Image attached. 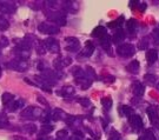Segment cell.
Listing matches in <instances>:
<instances>
[{"label":"cell","mask_w":159,"mask_h":140,"mask_svg":"<svg viewBox=\"0 0 159 140\" xmlns=\"http://www.w3.org/2000/svg\"><path fill=\"white\" fill-rule=\"evenodd\" d=\"M139 67H140L139 61H138V60H132V61L126 66V70L130 73H132V74H137V73L139 72Z\"/></svg>","instance_id":"16"},{"label":"cell","mask_w":159,"mask_h":140,"mask_svg":"<svg viewBox=\"0 0 159 140\" xmlns=\"http://www.w3.org/2000/svg\"><path fill=\"white\" fill-rule=\"evenodd\" d=\"M7 45H8V39L5 38V37H1V38H0V48L6 47Z\"/></svg>","instance_id":"37"},{"label":"cell","mask_w":159,"mask_h":140,"mask_svg":"<svg viewBox=\"0 0 159 140\" xmlns=\"http://www.w3.org/2000/svg\"><path fill=\"white\" fill-rule=\"evenodd\" d=\"M27 61L26 60H24V59H14V60H12L11 62H7V67L12 68V70H14V71H20V72H23L25 70H27Z\"/></svg>","instance_id":"4"},{"label":"cell","mask_w":159,"mask_h":140,"mask_svg":"<svg viewBox=\"0 0 159 140\" xmlns=\"http://www.w3.org/2000/svg\"><path fill=\"white\" fill-rule=\"evenodd\" d=\"M111 140H120L119 134L116 131H113V135H111Z\"/></svg>","instance_id":"41"},{"label":"cell","mask_w":159,"mask_h":140,"mask_svg":"<svg viewBox=\"0 0 159 140\" xmlns=\"http://www.w3.org/2000/svg\"><path fill=\"white\" fill-rule=\"evenodd\" d=\"M118 111L121 115H124V117H130L133 114V108L130 106H126V105H123V106H120L118 108Z\"/></svg>","instance_id":"22"},{"label":"cell","mask_w":159,"mask_h":140,"mask_svg":"<svg viewBox=\"0 0 159 140\" xmlns=\"http://www.w3.org/2000/svg\"><path fill=\"white\" fill-rule=\"evenodd\" d=\"M65 41H66V50L70 52H77L80 48L79 40L74 37H67Z\"/></svg>","instance_id":"6"},{"label":"cell","mask_w":159,"mask_h":140,"mask_svg":"<svg viewBox=\"0 0 159 140\" xmlns=\"http://www.w3.org/2000/svg\"><path fill=\"white\" fill-rule=\"evenodd\" d=\"M132 92L136 97H142L145 92V87L140 81H134L132 84Z\"/></svg>","instance_id":"11"},{"label":"cell","mask_w":159,"mask_h":140,"mask_svg":"<svg viewBox=\"0 0 159 140\" xmlns=\"http://www.w3.org/2000/svg\"><path fill=\"white\" fill-rule=\"evenodd\" d=\"M146 4L145 2H138V8H139V11L140 12H144L145 11V8H146Z\"/></svg>","instance_id":"39"},{"label":"cell","mask_w":159,"mask_h":140,"mask_svg":"<svg viewBox=\"0 0 159 140\" xmlns=\"http://www.w3.org/2000/svg\"><path fill=\"white\" fill-rule=\"evenodd\" d=\"M125 37H126V34L125 32L121 29V28H118L116 32H114L113 34V37H112V41H113L114 44H120L121 41H124L125 40Z\"/></svg>","instance_id":"12"},{"label":"cell","mask_w":159,"mask_h":140,"mask_svg":"<svg viewBox=\"0 0 159 140\" xmlns=\"http://www.w3.org/2000/svg\"><path fill=\"white\" fill-rule=\"evenodd\" d=\"M12 140H26V139H24V138H21V137L16 135V137H13V138H12Z\"/></svg>","instance_id":"45"},{"label":"cell","mask_w":159,"mask_h":140,"mask_svg":"<svg viewBox=\"0 0 159 140\" xmlns=\"http://www.w3.org/2000/svg\"><path fill=\"white\" fill-rule=\"evenodd\" d=\"M50 118H51V119H53V120H56V121H58V120L66 119L67 117H66V114H65V112H64V111L59 110V108H56V110H53V111H52Z\"/></svg>","instance_id":"14"},{"label":"cell","mask_w":159,"mask_h":140,"mask_svg":"<svg viewBox=\"0 0 159 140\" xmlns=\"http://www.w3.org/2000/svg\"><path fill=\"white\" fill-rule=\"evenodd\" d=\"M129 123H130L131 127L134 131H140L143 129V120L140 115L138 114H132L129 117Z\"/></svg>","instance_id":"8"},{"label":"cell","mask_w":159,"mask_h":140,"mask_svg":"<svg viewBox=\"0 0 159 140\" xmlns=\"http://www.w3.org/2000/svg\"><path fill=\"white\" fill-rule=\"evenodd\" d=\"M8 26H10L8 21H7L4 17L0 16V31H6V29L8 28Z\"/></svg>","instance_id":"31"},{"label":"cell","mask_w":159,"mask_h":140,"mask_svg":"<svg viewBox=\"0 0 159 140\" xmlns=\"http://www.w3.org/2000/svg\"><path fill=\"white\" fill-rule=\"evenodd\" d=\"M52 131H53V126L52 125H44L41 127V129H40V134L41 135L48 134V133H51Z\"/></svg>","instance_id":"30"},{"label":"cell","mask_w":159,"mask_h":140,"mask_svg":"<svg viewBox=\"0 0 159 140\" xmlns=\"http://www.w3.org/2000/svg\"><path fill=\"white\" fill-rule=\"evenodd\" d=\"M86 75H87V78L89 79H94L96 78V72H94V71H93V68L92 67H90V66H87V67H86Z\"/></svg>","instance_id":"33"},{"label":"cell","mask_w":159,"mask_h":140,"mask_svg":"<svg viewBox=\"0 0 159 140\" xmlns=\"http://www.w3.org/2000/svg\"><path fill=\"white\" fill-rule=\"evenodd\" d=\"M0 75H1V68H0Z\"/></svg>","instance_id":"50"},{"label":"cell","mask_w":159,"mask_h":140,"mask_svg":"<svg viewBox=\"0 0 159 140\" xmlns=\"http://www.w3.org/2000/svg\"><path fill=\"white\" fill-rule=\"evenodd\" d=\"M14 41L18 45V48H20V50L30 51L31 48V41H29L27 39H16Z\"/></svg>","instance_id":"15"},{"label":"cell","mask_w":159,"mask_h":140,"mask_svg":"<svg viewBox=\"0 0 159 140\" xmlns=\"http://www.w3.org/2000/svg\"><path fill=\"white\" fill-rule=\"evenodd\" d=\"M138 140H145V138H144V137H140V138H138Z\"/></svg>","instance_id":"47"},{"label":"cell","mask_w":159,"mask_h":140,"mask_svg":"<svg viewBox=\"0 0 159 140\" xmlns=\"http://www.w3.org/2000/svg\"><path fill=\"white\" fill-rule=\"evenodd\" d=\"M87 140H91V139H87Z\"/></svg>","instance_id":"51"},{"label":"cell","mask_w":159,"mask_h":140,"mask_svg":"<svg viewBox=\"0 0 159 140\" xmlns=\"http://www.w3.org/2000/svg\"><path fill=\"white\" fill-rule=\"evenodd\" d=\"M124 21H125V18H124V16H120L118 19H116V20L111 21V23H108L107 26L110 28H120L121 26H123Z\"/></svg>","instance_id":"18"},{"label":"cell","mask_w":159,"mask_h":140,"mask_svg":"<svg viewBox=\"0 0 159 140\" xmlns=\"http://www.w3.org/2000/svg\"><path fill=\"white\" fill-rule=\"evenodd\" d=\"M44 45H45L46 50H48L52 53H58L60 51V45L58 43V40L53 39V38H48L44 41Z\"/></svg>","instance_id":"7"},{"label":"cell","mask_w":159,"mask_h":140,"mask_svg":"<svg viewBox=\"0 0 159 140\" xmlns=\"http://www.w3.org/2000/svg\"><path fill=\"white\" fill-rule=\"evenodd\" d=\"M152 37L154 39V43L159 44V28H154L153 32H152Z\"/></svg>","instance_id":"36"},{"label":"cell","mask_w":159,"mask_h":140,"mask_svg":"<svg viewBox=\"0 0 159 140\" xmlns=\"http://www.w3.org/2000/svg\"><path fill=\"white\" fill-rule=\"evenodd\" d=\"M54 140H61V139H59V138H56V139H54Z\"/></svg>","instance_id":"48"},{"label":"cell","mask_w":159,"mask_h":140,"mask_svg":"<svg viewBox=\"0 0 159 140\" xmlns=\"http://www.w3.org/2000/svg\"><path fill=\"white\" fill-rule=\"evenodd\" d=\"M1 124H4V125L7 124V119H6V117L4 114H0V125H1Z\"/></svg>","instance_id":"40"},{"label":"cell","mask_w":159,"mask_h":140,"mask_svg":"<svg viewBox=\"0 0 159 140\" xmlns=\"http://www.w3.org/2000/svg\"><path fill=\"white\" fill-rule=\"evenodd\" d=\"M112 104H113V101H112V99H111V98H108V97H106V98H102V107L106 110V111L111 110Z\"/></svg>","instance_id":"26"},{"label":"cell","mask_w":159,"mask_h":140,"mask_svg":"<svg viewBox=\"0 0 159 140\" xmlns=\"http://www.w3.org/2000/svg\"><path fill=\"white\" fill-rule=\"evenodd\" d=\"M24 105H25V102H24V100H21V99H18V100H13L11 102L10 107H8V111H10V112H14V111H17L18 108L23 107Z\"/></svg>","instance_id":"20"},{"label":"cell","mask_w":159,"mask_h":140,"mask_svg":"<svg viewBox=\"0 0 159 140\" xmlns=\"http://www.w3.org/2000/svg\"><path fill=\"white\" fill-rule=\"evenodd\" d=\"M100 45L105 51H110V48H111V38H110V35L106 34L102 38H100Z\"/></svg>","instance_id":"21"},{"label":"cell","mask_w":159,"mask_h":140,"mask_svg":"<svg viewBox=\"0 0 159 140\" xmlns=\"http://www.w3.org/2000/svg\"><path fill=\"white\" fill-rule=\"evenodd\" d=\"M17 53L19 54V58L20 59H24V60H26L27 58H30V56H31V52L30 51H26V50H20V48H18Z\"/></svg>","instance_id":"27"},{"label":"cell","mask_w":159,"mask_h":140,"mask_svg":"<svg viewBox=\"0 0 159 140\" xmlns=\"http://www.w3.org/2000/svg\"><path fill=\"white\" fill-rule=\"evenodd\" d=\"M93 52H94V45H93V43H91L90 40H89V41H86L84 51H83V56H91L92 54H93Z\"/></svg>","instance_id":"17"},{"label":"cell","mask_w":159,"mask_h":140,"mask_svg":"<svg viewBox=\"0 0 159 140\" xmlns=\"http://www.w3.org/2000/svg\"><path fill=\"white\" fill-rule=\"evenodd\" d=\"M157 59H158V51L154 50V48H151V50H148L146 52V60L150 65H152L154 62L157 61Z\"/></svg>","instance_id":"13"},{"label":"cell","mask_w":159,"mask_h":140,"mask_svg":"<svg viewBox=\"0 0 159 140\" xmlns=\"http://www.w3.org/2000/svg\"><path fill=\"white\" fill-rule=\"evenodd\" d=\"M144 79H145V81H146L148 85H154L157 83V77H156L154 74H145Z\"/></svg>","instance_id":"29"},{"label":"cell","mask_w":159,"mask_h":140,"mask_svg":"<svg viewBox=\"0 0 159 140\" xmlns=\"http://www.w3.org/2000/svg\"><path fill=\"white\" fill-rule=\"evenodd\" d=\"M61 62H63V67H64V66H68L72 62V60H71V58L66 56V58H61Z\"/></svg>","instance_id":"38"},{"label":"cell","mask_w":159,"mask_h":140,"mask_svg":"<svg viewBox=\"0 0 159 140\" xmlns=\"http://www.w3.org/2000/svg\"><path fill=\"white\" fill-rule=\"evenodd\" d=\"M24 131L30 133V134H34V133L37 132V126H35L34 124H27V125H25Z\"/></svg>","instance_id":"28"},{"label":"cell","mask_w":159,"mask_h":140,"mask_svg":"<svg viewBox=\"0 0 159 140\" xmlns=\"http://www.w3.org/2000/svg\"><path fill=\"white\" fill-rule=\"evenodd\" d=\"M146 113L148 115V119L151 124L153 125L156 129H159V114H158V108L154 106H148L146 110Z\"/></svg>","instance_id":"3"},{"label":"cell","mask_w":159,"mask_h":140,"mask_svg":"<svg viewBox=\"0 0 159 140\" xmlns=\"http://www.w3.org/2000/svg\"><path fill=\"white\" fill-rule=\"evenodd\" d=\"M38 101H40V102H41L43 105H45V106H48V102H47L46 100H44L43 97H40V95H38Z\"/></svg>","instance_id":"42"},{"label":"cell","mask_w":159,"mask_h":140,"mask_svg":"<svg viewBox=\"0 0 159 140\" xmlns=\"http://www.w3.org/2000/svg\"><path fill=\"white\" fill-rule=\"evenodd\" d=\"M48 19H51L52 21L57 23L60 26L66 25V18L63 12H53V14H48Z\"/></svg>","instance_id":"9"},{"label":"cell","mask_w":159,"mask_h":140,"mask_svg":"<svg viewBox=\"0 0 159 140\" xmlns=\"http://www.w3.org/2000/svg\"><path fill=\"white\" fill-rule=\"evenodd\" d=\"M117 53L120 56H124V58H130L136 53V48L132 44H121L117 47Z\"/></svg>","instance_id":"2"},{"label":"cell","mask_w":159,"mask_h":140,"mask_svg":"<svg viewBox=\"0 0 159 140\" xmlns=\"http://www.w3.org/2000/svg\"><path fill=\"white\" fill-rule=\"evenodd\" d=\"M37 140H51L50 138H47V137H40V138H38Z\"/></svg>","instance_id":"46"},{"label":"cell","mask_w":159,"mask_h":140,"mask_svg":"<svg viewBox=\"0 0 159 140\" xmlns=\"http://www.w3.org/2000/svg\"><path fill=\"white\" fill-rule=\"evenodd\" d=\"M137 4H138V1H130V2H129V6H130L131 8H133Z\"/></svg>","instance_id":"44"},{"label":"cell","mask_w":159,"mask_h":140,"mask_svg":"<svg viewBox=\"0 0 159 140\" xmlns=\"http://www.w3.org/2000/svg\"><path fill=\"white\" fill-rule=\"evenodd\" d=\"M17 10V7L12 2L7 1H0V12L1 13H14Z\"/></svg>","instance_id":"10"},{"label":"cell","mask_w":159,"mask_h":140,"mask_svg":"<svg viewBox=\"0 0 159 140\" xmlns=\"http://www.w3.org/2000/svg\"><path fill=\"white\" fill-rule=\"evenodd\" d=\"M137 20L136 19H130L127 23H126V27H127V31L130 33H134L136 32V28H137Z\"/></svg>","instance_id":"25"},{"label":"cell","mask_w":159,"mask_h":140,"mask_svg":"<svg viewBox=\"0 0 159 140\" xmlns=\"http://www.w3.org/2000/svg\"><path fill=\"white\" fill-rule=\"evenodd\" d=\"M92 35H93L94 38H99V39H100L104 35H106V28L104 27V26H97V27L93 29Z\"/></svg>","instance_id":"19"},{"label":"cell","mask_w":159,"mask_h":140,"mask_svg":"<svg viewBox=\"0 0 159 140\" xmlns=\"http://www.w3.org/2000/svg\"><path fill=\"white\" fill-rule=\"evenodd\" d=\"M58 94L63 95V97H70V95L74 94V87H72V86H64L61 91L58 92Z\"/></svg>","instance_id":"23"},{"label":"cell","mask_w":159,"mask_h":140,"mask_svg":"<svg viewBox=\"0 0 159 140\" xmlns=\"http://www.w3.org/2000/svg\"><path fill=\"white\" fill-rule=\"evenodd\" d=\"M46 4L50 6V7H54V6L57 5V1H47Z\"/></svg>","instance_id":"43"},{"label":"cell","mask_w":159,"mask_h":140,"mask_svg":"<svg viewBox=\"0 0 159 140\" xmlns=\"http://www.w3.org/2000/svg\"><path fill=\"white\" fill-rule=\"evenodd\" d=\"M38 29L39 32L44 34H57L59 33V27L57 25H53V24H48V23H41L38 26Z\"/></svg>","instance_id":"5"},{"label":"cell","mask_w":159,"mask_h":140,"mask_svg":"<svg viewBox=\"0 0 159 140\" xmlns=\"http://www.w3.org/2000/svg\"><path fill=\"white\" fill-rule=\"evenodd\" d=\"M157 88H158V90H159V84H158V85H157Z\"/></svg>","instance_id":"49"},{"label":"cell","mask_w":159,"mask_h":140,"mask_svg":"<svg viewBox=\"0 0 159 140\" xmlns=\"http://www.w3.org/2000/svg\"><path fill=\"white\" fill-rule=\"evenodd\" d=\"M57 138L64 140L65 138H67V131L66 129H60L57 132Z\"/></svg>","instance_id":"35"},{"label":"cell","mask_w":159,"mask_h":140,"mask_svg":"<svg viewBox=\"0 0 159 140\" xmlns=\"http://www.w3.org/2000/svg\"><path fill=\"white\" fill-rule=\"evenodd\" d=\"M13 100H14V95L12 94V93H8V92H5L2 94V97H1V101H2L4 105H8Z\"/></svg>","instance_id":"24"},{"label":"cell","mask_w":159,"mask_h":140,"mask_svg":"<svg viewBox=\"0 0 159 140\" xmlns=\"http://www.w3.org/2000/svg\"><path fill=\"white\" fill-rule=\"evenodd\" d=\"M43 114H44L43 110H40L38 107H27L21 112V117L25 118V119L35 120V119H39Z\"/></svg>","instance_id":"1"},{"label":"cell","mask_w":159,"mask_h":140,"mask_svg":"<svg viewBox=\"0 0 159 140\" xmlns=\"http://www.w3.org/2000/svg\"><path fill=\"white\" fill-rule=\"evenodd\" d=\"M148 46V38H143V39L139 41L138 48H139V50H146Z\"/></svg>","instance_id":"32"},{"label":"cell","mask_w":159,"mask_h":140,"mask_svg":"<svg viewBox=\"0 0 159 140\" xmlns=\"http://www.w3.org/2000/svg\"><path fill=\"white\" fill-rule=\"evenodd\" d=\"M78 102H79L83 107L91 106V101H90V99H89V98H80V99H78Z\"/></svg>","instance_id":"34"}]
</instances>
